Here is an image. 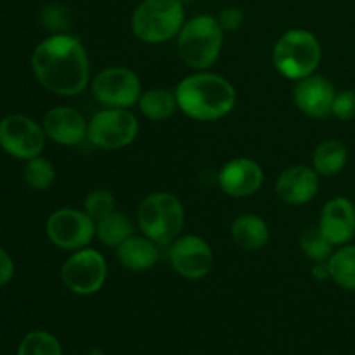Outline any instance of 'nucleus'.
I'll list each match as a JSON object with an SVG mask.
<instances>
[{"label": "nucleus", "mask_w": 355, "mask_h": 355, "mask_svg": "<svg viewBox=\"0 0 355 355\" xmlns=\"http://www.w3.org/2000/svg\"><path fill=\"white\" fill-rule=\"evenodd\" d=\"M31 68L40 85L58 96H76L90 80L85 47L78 38L66 33L42 40L31 55Z\"/></svg>", "instance_id": "obj_1"}, {"label": "nucleus", "mask_w": 355, "mask_h": 355, "mask_svg": "<svg viewBox=\"0 0 355 355\" xmlns=\"http://www.w3.org/2000/svg\"><path fill=\"white\" fill-rule=\"evenodd\" d=\"M177 104L184 114L196 121H215L236 106V89L224 76L198 71L186 76L175 89Z\"/></svg>", "instance_id": "obj_2"}, {"label": "nucleus", "mask_w": 355, "mask_h": 355, "mask_svg": "<svg viewBox=\"0 0 355 355\" xmlns=\"http://www.w3.org/2000/svg\"><path fill=\"white\" fill-rule=\"evenodd\" d=\"M224 42V30L215 16L201 14L186 21L177 35V47L182 61L196 71H207L217 62Z\"/></svg>", "instance_id": "obj_3"}, {"label": "nucleus", "mask_w": 355, "mask_h": 355, "mask_svg": "<svg viewBox=\"0 0 355 355\" xmlns=\"http://www.w3.org/2000/svg\"><path fill=\"white\" fill-rule=\"evenodd\" d=\"M186 211L179 198L166 191L151 193L142 200L137 210L139 229L156 245H172L180 236Z\"/></svg>", "instance_id": "obj_4"}, {"label": "nucleus", "mask_w": 355, "mask_h": 355, "mask_svg": "<svg viewBox=\"0 0 355 355\" xmlns=\"http://www.w3.org/2000/svg\"><path fill=\"white\" fill-rule=\"evenodd\" d=\"M184 6L179 0H142L132 14V33L144 44H163L182 30Z\"/></svg>", "instance_id": "obj_5"}, {"label": "nucleus", "mask_w": 355, "mask_h": 355, "mask_svg": "<svg viewBox=\"0 0 355 355\" xmlns=\"http://www.w3.org/2000/svg\"><path fill=\"white\" fill-rule=\"evenodd\" d=\"M321 58L322 51L318 37L300 28L281 35L272 51L274 66L288 80H302L314 75Z\"/></svg>", "instance_id": "obj_6"}, {"label": "nucleus", "mask_w": 355, "mask_h": 355, "mask_svg": "<svg viewBox=\"0 0 355 355\" xmlns=\"http://www.w3.org/2000/svg\"><path fill=\"white\" fill-rule=\"evenodd\" d=\"M139 121L127 107H107L89 121L87 137L96 148L114 151L130 146L137 139Z\"/></svg>", "instance_id": "obj_7"}, {"label": "nucleus", "mask_w": 355, "mask_h": 355, "mask_svg": "<svg viewBox=\"0 0 355 355\" xmlns=\"http://www.w3.org/2000/svg\"><path fill=\"white\" fill-rule=\"evenodd\" d=\"M107 277V263L97 250H76L61 267L64 286L75 295L89 297L104 286Z\"/></svg>", "instance_id": "obj_8"}, {"label": "nucleus", "mask_w": 355, "mask_h": 355, "mask_svg": "<svg viewBox=\"0 0 355 355\" xmlns=\"http://www.w3.org/2000/svg\"><path fill=\"white\" fill-rule=\"evenodd\" d=\"M47 238L58 248L66 252L87 248L96 236V222L82 210L61 208L47 218Z\"/></svg>", "instance_id": "obj_9"}, {"label": "nucleus", "mask_w": 355, "mask_h": 355, "mask_svg": "<svg viewBox=\"0 0 355 355\" xmlns=\"http://www.w3.org/2000/svg\"><path fill=\"white\" fill-rule=\"evenodd\" d=\"M44 127L24 114H9L0 121V148L17 159L40 156L45 146Z\"/></svg>", "instance_id": "obj_10"}, {"label": "nucleus", "mask_w": 355, "mask_h": 355, "mask_svg": "<svg viewBox=\"0 0 355 355\" xmlns=\"http://www.w3.org/2000/svg\"><path fill=\"white\" fill-rule=\"evenodd\" d=\"M94 97L106 107H132L141 97V80L132 69L111 66L92 80Z\"/></svg>", "instance_id": "obj_11"}, {"label": "nucleus", "mask_w": 355, "mask_h": 355, "mask_svg": "<svg viewBox=\"0 0 355 355\" xmlns=\"http://www.w3.org/2000/svg\"><path fill=\"white\" fill-rule=\"evenodd\" d=\"M170 262L180 277L198 281L210 274L214 267V252L200 236H179L170 245Z\"/></svg>", "instance_id": "obj_12"}, {"label": "nucleus", "mask_w": 355, "mask_h": 355, "mask_svg": "<svg viewBox=\"0 0 355 355\" xmlns=\"http://www.w3.org/2000/svg\"><path fill=\"white\" fill-rule=\"evenodd\" d=\"M220 189L227 196H253L263 184V170L255 159L234 158L229 159L218 173Z\"/></svg>", "instance_id": "obj_13"}, {"label": "nucleus", "mask_w": 355, "mask_h": 355, "mask_svg": "<svg viewBox=\"0 0 355 355\" xmlns=\"http://www.w3.org/2000/svg\"><path fill=\"white\" fill-rule=\"evenodd\" d=\"M336 90L331 82L319 75L298 80L293 89V101L298 110L311 118H326L331 114Z\"/></svg>", "instance_id": "obj_14"}, {"label": "nucleus", "mask_w": 355, "mask_h": 355, "mask_svg": "<svg viewBox=\"0 0 355 355\" xmlns=\"http://www.w3.org/2000/svg\"><path fill=\"white\" fill-rule=\"evenodd\" d=\"M319 229L333 246H343L355 236V205L349 198L336 196L324 205Z\"/></svg>", "instance_id": "obj_15"}, {"label": "nucleus", "mask_w": 355, "mask_h": 355, "mask_svg": "<svg viewBox=\"0 0 355 355\" xmlns=\"http://www.w3.org/2000/svg\"><path fill=\"white\" fill-rule=\"evenodd\" d=\"M42 127L51 141L61 146H78L87 137L89 121L73 107L58 106L44 114Z\"/></svg>", "instance_id": "obj_16"}, {"label": "nucleus", "mask_w": 355, "mask_h": 355, "mask_svg": "<svg viewBox=\"0 0 355 355\" xmlns=\"http://www.w3.org/2000/svg\"><path fill=\"white\" fill-rule=\"evenodd\" d=\"M319 173L311 166L295 165L283 170L276 180V194L291 207L307 205L319 191Z\"/></svg>", "instance_id": "obj_17"}, {"label": "nucleus", "mask_w": 355, "mask_h": 355, "mask_svg": "<svg viewBox=\"0 0 355 355\" xmlns=\"http://www.w3.org/2000/svg\"><path fill=\"white\" fill-rule=\"evenodd\" d=\"M116 259L125 269L144 272L158 262V245L146 236H130L116 248Z\"/></svg>", "instance_id": "obj_18"}, {"label": "nucleus", "mask_w": 355, "mask_h": 355, "mask_svg": "<svg viewBox=\"0 0 355 355\" xmlns=\"http://www.w3.org/2000/svg\"><path fill=\"white\" fill-rule=\"evenodd\" d=\"M231 236L236 245L248 252L262 250L269 243V225L255 214H245L234 218L231 225Z\"/></svg>", "instance_id": "obj_19"}, {"label": "nucleus", "mask_w": 355, "mask_h": 355, "mask_svg": "<svg viewBox=\"0 0 355 355\" xmlns=\"http://www.w3.org/2000/svg\"><path fill=\"white\" fill-rule=\"evenodd\" d=\"M349 162V149L343 142L329 139L322 141L312 155V168L322 177L338 175Z\"/></svg>", "instance_id": "obj_20"}, {"label": "nucleus", "mask_w": 355, "mask_h": 355, "mask_svg": "<svg viewBox=\"0 0 355 355\" xmlns=\"http://www.w3.org/2000/svg\"><path fill=\"white\" fill-rule=\"evenodd\" d=\"M137 104L141 113L153 121L168 120L179 110L175 92H170L165 89L146 90L141 94Z\"/></svg>", "instance_id": "obj_21"}, {"label": "nucleus", "mask_w": 355, "mask_h": 355, "mask_svg": "<svg viewBox=\"0 0 355 355\" xmlns=\"http://www.w3.org/2000/svg\"><path fill=\"white\" fill-rule=\"evenodd\" d=\"M96 236L104 246L116 250L125 239L134 236V225L127 215L114 210L113 214L96 222Z\"/></svg>", "instance_id": "obj_22"}, {"label": "nucleus", "mask_w": 355, "mask_h": 355, "mask_svg": "<svg viewBox=\"0 0 355 355\" xmlns=\"http://www.w3.org/2000/svg\"><path fill=\"white\" fill-rule=\"evenodd\" d=\"M329 279L335 281L340 288L355 291V245H343L328 260Z\"/></svg>", "instance_id": "obj_23"}, {"label": "nucleus", "mask_w": 355, "mask_h": 355, "mask_svg": "<svg viewBox=\"0 0 355 355\" xmlns=\"http://www.w3.org/2000/svg\"><path fill=\"white\" fill-rule=\"evenodd\" d=\"M17 355H62L59 340L52 333L37 329L21 340L17 347Z\"/></svg>", "instance_id": "obj_24"}, {"label": "nucleus", "mask_w": 355, "mask_h": 355, "mask_svg": "<svg viewBox=\"0 0 355 355\" xmlns=\"http://www.w3.org/2000/svg\"><path fill=\"white\" fill-rule=\"evenodd\" d=\"M24 182L35 191H47L55 180V170L47 158L35 156L28 159L23 170Z\"/></svg>", "instance_id": "obj_25"}, {"label": "nucleus", "mask_w": 355, "mask_h": 355, "mask_svg": "<svg viewBox=\"0 0 355 355\" xmlns=\"http://www.w3.org/2000/svg\"><path fill=\"white\" fill-rule=\"evenodd\" d=\"M302 252L309 257L311 260L318 262H328L329 257L333 255V248L335 246L328 241L324 234L321 232V229H309V231L304 232L300 239Z\"/></svg>", "instance_id": "obj_26"}, {"label": "nucleus", "mask_w": 355, "mask_h": 355, "mask_svg": "<svg viewBox=\"0 0 355 355\" xmlns=\"http://www.w3.org/2000/svg\"><path fill=\"white\" fill-rule=\"evenodd\" d=\"M83 211L92 218L94 222L101 220L106 215L114 211V196L107 189H94L87 194L85 203H83Z\"/></svg>", "instance_id": "obj_27"}, {"label": "nucleus", "mask_w": 355, "mask_h": 355, "mask_svg": "<svg viewBox=\"0 0 355 355\" xmlns=\"http://www.w3.org/2000/svg\"><path fill=\"white\" fill-rule=\"evenodd\" d=\"M331 114H335L338 120L350 121L355 118V90H340L336 92L333 101Z\"/></svg>", "instance_id": "obj_28"}, {"label": "nucleus", "mask_w": 355, "mask_h": 355, "mask_svg": "<svg viewBox=\"0 0 355 355\" xmlns=\"http://www.w3.org/2000/svg\"><path fill=\"white\" fill-rule=\"evenodd\" d=\"M217 19L224 31H238L245 23V12L239 7H225L220 10Z\"/></svg>", "instance_id": "obj_29"}, {"label": "nucleus", "mask_w": 355, "mask_h": 355, "mask_svg": "<svg viewBox=\"0 0 355 355\" xmlns=\"http://www.w3.org/2000/svg\"><path fill=\"white\" fill-rule=\"evenodd\" d=\"M42 19H44L45 26L51 28V30H62V28L66 26V23H68V17H66L64 9H61V7L58 6L47 7V9L44 10Z\"/></svg>", "instance_id": "obj_30"}, {"label": "nucleus", "mask_w": 355, "mask_h": 355, "mask_svg": "<svg viewBox=\"0 0 355 355\" xmlns=\"http://www.w3.org/2000/svg\"><path fill=\"white\" fill-rule=\"evenodd\" d=\"M14 276V262L6 250L0 248V288L6 286Z\"/></svg>", "instance_id": "obj_31"}, {"label": "nucleus", "mask_w": 355, "mask_h": 355, "mask_svg": "<svg viewBox=\"0 0 355 355\" xmlns=\"http://www.w3.org/2000/svg\"><path fill=\"white\" fill-rule=\"evenodd\" d=\"M312 274H314L315 279L322 281V279H329V267L328 262H318V266L312 269Z\"/></svg>", "instance_id": "obj_32"}, {"label": "nucleus", "mask_w": 355, "mask_h": 355, "mask_svg": "<svg viewBox=\"0 0 355 355\" xmlns=\"http://www.w3.org/2000/svg\"><path fill=\"white\" fill-rule=\"evenodd\" d=\"M180 3H182V6H187V3H193L194 0H179Z\"/></svg>", "instance_id": "obj_33"}]
</instances>
